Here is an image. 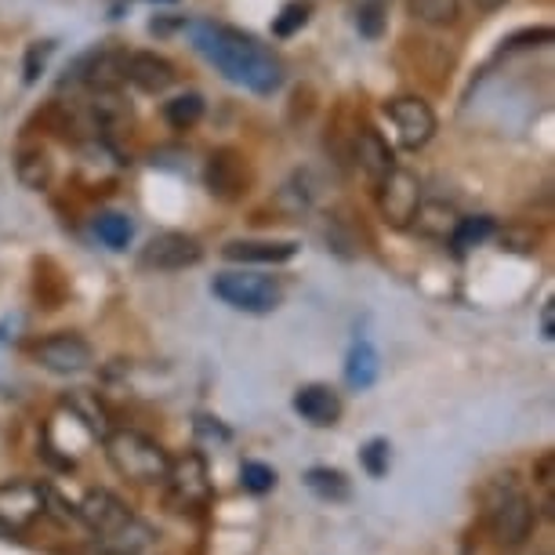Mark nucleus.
Returning <instances> with one entry per match:
<instances>
[{"mask_svg": "<svg viewBox=\"0 0 555 555\" xmlns=\"http://www.w3.org/2000/svg\"><path fill=\"white\" fill-rule=\"evenodd\" d=\"M190 37L196 51H201L225 80L255 91V95H272V91L284 83V62L276 59V51L261 44L258 37L244 34V29L218 26V23H193Z\"/></svg>", "mask_w": 555, "mask_h": 555, "instance_id": "nucleus-1", "label": "nucleus"}, {"mask_svg": "<svg viewBox=\"0 0 555 555\" xmlns=\"http://www.w3.org/2000/svg\"><path fill=\"white\" fill-rule=\"evenodd\" d=\"M487 530L501 548H519L538 530V505L530 501L519 479L505 473L494 476L487 487Z\"/></svg>", "mask_w": 555, "mask_h": 555, "instance_id": "nucleus-2", "label": "nucleus"}, {"mask_svg": "<svg viewBox=\"0 0 555 555\" xmlns=\"http://www.w3.org/2000/svg\"><path fill=\"white\" fill-rule=\"evenodd\" d=\"M102 450H106L113 473L139 487L164 483L167 468H171V454L153 436L139 433V428H109L102 436Z\"/></svg>", "mask_w": 555, "mask_h": 555, "instance_id": "nucleus-3", "label": "nucleus"}, {"mask_svg": "<svg viewBox=\"0 0 555 555\" xmlns=\"http://www.w3.org/2000/svg\"><path fill=\"white\" fill-rule=\"evenodd\" d=\"M211 295L236 312L266 317V312L280 309V301H284V287H280L272 276H258V272H247V269H229V272H218V276L211 280Z\"/></svg>", "mask_w": 555, "mask_h": 555, "instance_id": "nucleus-4", "label": "nucleus"}, {"mask_svg": "<svg viewBox=\"0 0 555 555\" xmlns=\"http://www.w3.org/2000/svg\"><path fill=\"white\" fill-rule=\"evenodd\" d=\"M51 490L40 479H4L0 483V530L4 533H26L48 516Z\"/></svg>", "mask_w": 555, "mask_h": 555, "instance_id": "nucleus-5", "label": "nucleus"}, {"mask_svg": "<svg viewBox=\"0 0 555 555\" xmlns=\"http://www.w3.org/2000/svg\"><path fill=\"white\" fill-rule=\"evenodd\" d=\"M164 483L171 487V501H178L182 508H207L215 498L211 468H207V457L201 450H185L182 457H171Z\"/></svg>", "mask_w": 555, "mask_h": 555, "instance_id": "nucleus-6", "label": "nucleus"}, {"mask_svg": "<svg viewBox=\"0 0 555 555\" xmlns=\"http://www.w3.org/2000/svg\"><path fill=\"white\" fill-rule=\"evenodd\" d=\"M385 117L392 120L396 139H400L403 150H422V145L433 142L436 134V113L425 99L417 95H396L385 102Z\"/></svg>", "mask_w": 555, "mask_h": 555, "instance_id": "nucleus-7", "label": "nucleus"}, {"mask_svg": "<svg viewBox=\"0 0 555 555\" xmlns=\"http://www.w3.org/2000/svg\"><path fill=\"white\" fill-rule=\"evenodd\" d=\"M417 204H422V185H417V178L411 171H403V167H392L378 182V211L385 225L406 229L417 211Z\"/></svg>", "mask_w": 555, "mask_h": 555, "instance_id": "nucleus-8", "label": "nucleus"}, {"mask_svg": "<svg viewBox=\"0 0 555 555\" xmlns=\"http://www.w3.org/2000/svg\"><path fill=\"white\" fill-rule=\"evenodd\" d=\"M34 360L51 374H80L91 366L95 352H91L88 338H80V334H73V331H59L34 345Z\"/></svg>", "mask_w": 555, "mask_h": 555, "instance_id": "nucleus-9", "label": "nucleus"}, {"mask_svg": "<svg viewBox=\"0 0 555 555\" xmlns=\"http://www.w3.org/2000/svg\"><path fill=\"white\" fill-rule=\"evenodd\" d=\"M204 258L201 244L185 233H156L142 250V269H156V272H178L190 269Z\"/></svg>", "mask_w": 555, "mask_h": 555, "instance_id": "nucleus-10", "label": "nucleus"}, {"mask_svg": "<svg viewBox=\"0 0 555 555\" xmlns=\"http://www.w3.org/2000/svg\"><path fill=\"white\" fill-rule=\"evenodd\" d=\"M204 178H207V190H211L218 201H236V196H244L247 185H250L247 164H244V156H240L236 150L211 153Z\"/></svg>", "mask_w": 555, "mask_h": 555, "instance_id": "nucleus-11", "label": "nucleus"}, {"mask_svg": "<svg viewBox=\"0 0 555 555\" xmlns=\"http://www.w3.org/2000/svg\"><path fill=\"white\" fill-rule=\"evenodd\" d=\"M295 414L301 422H309L312 428H334L341 422V396L323 382H309L295 392Z\"/></svg>", "mask_w": 555, "mask_h": 555, "instance_id": "nucleus-12", "label": "nucleus"}, {"mask_svg": "<svg viewBox=\"0 0 555 555\" xmlns=\"http://www.w3.org/2000/svg\"><path fill=\"white\" fill-rule=\"evenodd\" d=\"M124 80H131L145 95H160L175 83V66L156 51H131L124 55Z\"/></svg>", "mask_w": 555, "mask_h": 555, "instance_id": "nucleus-13", "label": "nucleus"}, {"mask_svg": "<svg viewBox=\"0 0 555 555\" xmlns=\"http://www.w3.org/2000/svg\"><path fill=\"white\" fill-rule=\"evenodd\" d=\"M222 255L240 266H284L298 255L295 240H229Z\"/></svg>", "mask_w": 555, "mask_h": 555, "instance_id": "nucleus-14", "label": "nucleus"}, {"mask_svg": "<svg viewBox=\"0 0 555 555\" xmlns=\"http://www.w3.org/2000/svg\"><path fill=\"white\" fill-rule=\"evenodd\" d=\"M352 153H356V164H360V171H363L366 178H371L374 185H378L382 178L396 167L389 142H385L382 134L371 128V124H360V128H356Z\"/></svg>", "mask_w": 555, "mask_h": 555, "instance_id": "nucleus-15", "label": "nucleus"}, {"mask_svg": "<svg viewBox=\"0 0 555 555\" xmlns=\"http://www.w3.org/2000/svg\"><path fill=\"white\" fill-rule=\"evenodd\" d=\"M301 483H306V490L312 498L327 501V505H345V501H352V483H349V476H345L341 468L312 465V468H306Z\"/></svg>", "mask_w": 555, "mask_h": 555, "instance_id": "nucleus-16", "label": "nucleus"}, {"mask_svg": "<svg viewBox=\"0 0 555 555\" xmlns=\"http://www.w3.org/2000/svg\"><path fill=\"white\" fill-rule=\"evenodd\" d=\"M378 374H382L378 349H374V345L366 341V338L352 341L349 356H345V382H349V389H356V392L371 389V385L378 382Z\"/></svg>", "mask_w": 555, "mask_h": 555, "instance_id": "nucleus-17", "label": "nucleus"}, {"mask_svg": "<svg viewBox=\"0 0 555 555\" xmlns=\"http://www.w3.org/2000/svg\"><path fill=\"white\" fill-rule=\"evenodd\" d=\"M62 406H66V411L77 417V422L88 428L91 436H99V439L113 428L106 406H102V400L91 389H73V392H66V396H62Z\"/></svg>", "mask_w": 555, "mask_h": 555, "instance_id": "nucleus-18", "label": "nucleus"}, {"mask_svg": "<svg viewBox=\"0 0 555 555\" xmlns=\"http://www.w3.org/2000/svg\"><path fill=\"white\" fill-rule=\"evenodd\" d=\"M15 175H18V182L26 185V190H48L51 185V178H55V167H51V156L40 150V145H26L23 153L15 156Z\"/></svg>", "mask_w": 555, "mask_h": 555, "instance_id": "nucleus-19", "label": "nucleus"}, {"mask_svg": "<svg viewBox=\"0 0 555 555\" xmlns=\"http://www.w3.org/2000/svg\"><path fill=\"white\" fill-rule=\"evenodd\" d=\"M457 218L461 215L454 211V207H447V204H417L411 225L422 236H428V240H450V233H454V225H457Z\"/></svg>", "mask_w": 555, "mask_h": 555, "instance_id": "nucleus-20", "label": "nucleus"}, {"mask_svg": "<svg viewBox=\"0 0 555 555\" xmlns=\"http://www.w3.org/2000/svg\"><path fill=\"white\" fill-rule=\"evenodd\" d=\"M406 12L425 26H454L461 18V0H406Z\"/></svg>", "mask_w": 555, "mask_h": 555, "instance_id": "nucleus-21", "label": "nucleus"}, {"mask_svg": "<svg viewBox=\"0 0 555 555\" xmlns=\"http://www.w3.org/2000/svg\"><path fill=\"white\" fill-rule=\"evenodd\" d=\"M204 117V99L196 91H185V95H175L171 102H164V120L171 124L175 131H190L193 124H201Z\"/></svg>", "mask_w": 555, "mask_h": 555, "instance_id": "nucleus-22", "label": "nucleus"}, {"mask_svg": "<svg viewBox=\"0 0 555 555\" xmlns=\"http://www.w3.org/2000/svg\"><path fill=\"white\" fill-rule=\"evenodd\" d=\"M494 236V218L487 215H473V218H457L454 233H450V244L457 250H468V247H479Z\"/></svg>", "mask_w": 555, "mask_h": 555, "instance_id": "nucleus-23", "label": "nucleus"}, {"mask_svg": "<svg viewBox=\"0 0 555 555\" xmlns=\"http://www.w3.org/2000/svg\"><path fill=\"white\" fill-rule=\"evenodd\" d=\"M95 236H99L109 250H124V247L131 244L134 225H131V218H128V215L109 211V215H99V218H95Z\"/></svg>", "mask_w": 555, "mask_h": 555, "instance_id": "nucleus-24", "label": "nucleus"}, {"mask_svg": "<svg viewBox=\"0 0 555 555\" xmlns=\"http://www.w3.org/2000/svg\"><path fill=\"white\" fill-rule=\"evenodd\" d=\"M276 483H280L276 468L266 465V461H244V465H240V487H244L247 494L266 498L276 490Z\"/></svg>", "mask_w": 555, "mask_h": 555, "instance_id": "nucleus-25", "label": "nucleus"}, {"mask_svg": "<svg viewBox=\"0 0 555 555\" xmlns=\"http://www.w3.org/2000/svg\"><path fill=\"white\" fill-rule=\"evenodd\" d=\"M389 465H392V443L385 436H374L366 439V443L360 447V468L371 479H382L389 476Z\"/></svg>", "mask_w": 555, "mask_h": 555, "instance_id": "nucleus-26", "label": "nucleus"}, {"mask_svg": "<svg viewBox=\"0 0 555 555\" xmlns=\"http://www.w3.org/2000/svg\"><path fill=\"white\" fill-rule=\"evenodd\" d=\"M309 12H312L309 0H295V4H287L284 12H280L276 23H272V34H276V37H295L298 29L309 23Z\"/></svg>", "mask_w": 555, "mask_h": 555, "instance_id": "nucleus-27", "label": "nucleus"}, {"mask_svg": "<svg viewBox=\"0 0 555 555\" xmlns=\"http://www.w3.org/2000/svg\"><path fill=\"white\" fill-rule=\"evenodd\" d=\"M385 12H389V8H385V0H366V4H360V18H356V23H360V34L363 37H382V29H385Z\"/></svg>", "mask_w": 555, "mask_h": 555, "instance_id": "nucleus-28", "label": "nucleus"}, {"mask_svg": "<svg viewBox=\"0 0 555 555\" xmlns=\"http://www.w3.org/2000/svg\"><path fill=\"white\" fill-rule=\"evenodd\" d=\"M193 428H196V436H201V439H215V443H229V439H233V433H229V428L211 414H196Z\"/></svg>", "mask_w": 555, "mask_h": 555, "instance_id": "nucleus-29", "label": "nucleus"}, {"mask_svg": "<svg viewBox=\"0 0 555 555\" xmlns=\"http://www.w3.org/2000/svg\"><path fill=\"white\" fill-rule=\"evenodd\" d=\"M530 476H533V483H538L544 494L552 498V487H555V454H541L538 461H533Z\"/></svg>", "mask_w": 555, "mask_h": 555, "instance_id": "nucleus-30", "label": "nucleus"}, {"mask_svg": "<svg viewBox=\"0 0 555 555\" xmlns=\"http://www.w3.org/2000/svg\"><path fill=\"white\" fill-rule=\"evenodd\" d=\"M48 51H51V44H34V48H29V55H26V83L37 80V73H40V66H44Z\"/></svg>", "mask_w": 555, "mask_h": 555, "instance_id": "nucleus-31", "label": "nucleus"}, {"mask_svg": "<svg viewBox=\"0 0 555 555\" xmlns=\"http://www.w3.org/2000/svg\"><path fill=\"white\" fill-rule=\"evenodd\" d=\"M530 40H533V44H548L552 29H533V34H519V37L508 40V48H530Z\"/></svg>", "mask_w": 555, "mask_h": 555, "instance_id": "nucleus-32", "label": "nucleus"}, {"mask_svg": "<svg viewBox=\"0 0 555 555\" xmlns=\"http://www.w3.org/2000/svg\"><path fill=\"white\" fill-rule=\"evenodd\" d=\"M541 338H544V341H552V338H555V301H552V298L541 306Z\"/></svg>", "mask_w": 555, "mask_h": 555, "instance_id": "nucleus-33", "label": "nucleus"}, {"mask_svg": "<svg viewBox=\"0 0 555 555\" xmlns=\"http://www.w3.org/2000/svg\"><path fill=\"white\" fill-rule=\"evenodd\" d=\"M476 4V12H483V15H490V12H498V8H505L508 0H473Z\"/></svg>", "mask_w": 555, "mask_h": 555, "instance_id": "nucleus-34", "label": "nucleus"}]
</instances>
